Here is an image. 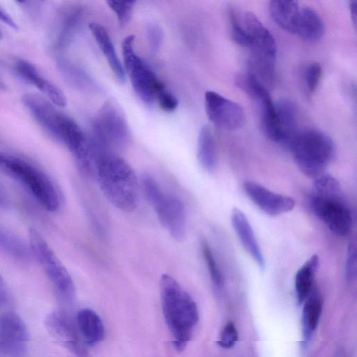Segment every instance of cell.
I'll use <instances>...</instances> for the list:
<instances>
[{
    "instance_id": "1",
    "label": "cell",
    "mask_w": 357,
    "mask_h": 357,
    "mask_svg": "<svg viewBox=\"0 0 357 357\" xmlns=\"http://www.w3.org/2000/svg\"><path fill=\"white\" fill-rule=\"evenodd\" d=\"M95 178L105 197L117 208L132 212L139 202V182L132 167L114 151L94 146Z\"/></svg>"
},
{
    "instance_id": "2",
    "label": "cell",
    "mask_w": 357,
    "mask_h": 357,
    "mask_svg": "<svg viewBox=\"0 0 357 357\" xmlns=\"http://www.w3.org/2000/svg\"><path fill=\"white\" fill-rule=\"evenodd\" d=\"M162 314L172 337L173 347L182 351L190 341L199 321V311L190 295L171 275L163 274L160 282Z\"/></svg>"
},
{
    "instance_id": "3",
    "label": "cell",
    "mask_w": 357,
    "mask_h": 357,
    "mask_svg": "<svg viewBox=\"0 0 357 357\" xmlns=\"http://www.w3.org/2000/svg\"><path fill=\"white\" fill-rule=\"evenodd\" d=\"M310 206L313 213L335 234H349L352 224L351 211L343 199L338 181L324 174L315 179Z\"/></svg>"
},
{
    "instance_id": "4",
    "label": "cell",
    "mask_w": 357,
    "mask_h": 357,
    "mask_svg": "<svg viewBox=\"0 0 357 357\" xmlns=\"http://www.w3.org/2000/svg\"><path fill=\"white\" fill-rule=\"evenodd\" d=\"M0 168L23 185L47 211L59 209V192L50 176L38 166L20 156L0 151Z\"/></svg>"
},
{
    "instance_id": "5",
    "label": "cell",
    "mask_w": 357,
    "mask_h": 357,
    "mask_svg": "<svg viewBox=\"0 0 357 357\" xmlns=\"http://www.w3.org/2000/svg\"><path fill=\"white\" fill-rule=\"evenodd\" d=\"M289 149L301 172L314 179L325 173L335 153L332 139L314 129L298 132Z\"/></svg>"
},
{
    "instance_id": "6",
    "label": "cell",
    "mask_w": 357,
    "mask_h": 357,
    "mask_svg": "<svg viewBox=\"0 0 357 357\" xmlns=\"http://www.w3.org/2000/svg\"><path fill=\"white\" fill-rule=\"evenodd\" d=\"M141 184L162 226L174 240L183 241L186 234V211L183 203L176 197L163 192L151 175H143Z\"/></svg>"
},
{
    "instance_id": "7",
    "label": "cell",
    "mask_w": 357,
    "mask_h": 357,
    "mask_svg": "<svg viewBox=\"0 0 357 357\" xmlns=\"http://www.w3.org/2000/svg\"><path fill=\"white\" fill-rule=\"evenodd\" d=\"M135 37L130 35L122 43L124 67L139 98L147 106L155 103L158 94L166 86L134 49Z\"/></svg>"
},
{
    "instance_id": "8",
    "label": "cell",
    "mask_w": 357,
    "mask_h": 357,
    "mask_svg": "<svg viewBox=\"0 0 357 357\" xmlns=\"http://www.w3.org/2000/svg\"><path fill=\"white\" fill-rule=\"evenodd\" d=\"M102 146L112 150L126 146L130 141V130L119 105L112 99L105 102L98 112L90 134Z\"/></svg>"
},
{
    "instance_id": "9",
    "label": "cell",
    "mask_w": 357,
    "mask_h": 357,
    "mask_svg": "<svg viewBox=\"0 0 357 357\" xmlns=\"http://www.w3.org/2000/svg\"><path fill=\"white\" fill-rule=\"evenodd\" d=\"M29 245L33 255L41 265L59 296L66 302H72L75 296L73 279L63 263L36 229L29 231Z\"/></svg>"
},
{
    "instance_id": "10",
    "label": "cell",
    "mask_w": 357,
    "mask_h": 357,
    "mask_svg": "<svg viewBox=\"0 0 357 357\" xmlns=\"http://www.w3.org/2000/svg\"><path fill=\"white\" fill-rule=\"evenodd\" d=\"M29 342L27 326L23 319L13 312L0 317V356H26Z\"/></svg>"
},
{
    "instance_id": "11",
    "label": "cell",
    "mask_w": 357,
    "mask_h": 357,
    "mask_svg": "<svg viewBox=\"0 0 357 357\" xmlns=\"http://www.w3.org/2000/svg\"><path fill=\"white\" fill-rule=\"evenodd\" d=\"M204 105L208 119L216 126L227 130H236L245 123V113L238 103L213 91L204 96Z\"/></svg>"
},
{
    "instance_id": "12",
    "label": "cell",
    "mask_w": 357,
    "mask_h": 357,
    "mask_svg": "<svg viewBox=\"0 0 357 357\" xmlns=\"http://www.w3.org/2000/svg\"><path fill=\"white\" fill-rule=\"evenodd\" d=\"M45 326L48 333L59 345L75 355H86L84 340L66 313L59 310L49 313L45 317Z\"/></svg>"
},
{
    "instance_id": "13",
    "label": "cell",
    "mask_w": 357,
    "mask_h": 357,
    "mask_svg": "<svg viewBox=\"0 0 357 357\" xmlns=\"http://www.w3.org/2000/svg\"><path fill=\"white\" fill-rule=\"evenodd\" d=\"M23 105L36 121L50 135L57 140L62 112L56 105L41 94L25 93L22 98Z\"/></svg>"
},
{
    "instance_id": "14",
    "label": "cell",
    "mask_w": 357,
    "mask_h": 357,
    "mask_svg": "<svg viewBox=\"0 0 357 357\" xmlns=\"http://www.w3.org/2000/svg\"><path fill=\"white\" fill-rule=\"evenodd\" d=\"M243 188L250 199L268 215H278L291 211L295 206L291 197L272 192L257 183L247 181Z\"/></svg>"
},
{
    "instance_id": "15",
    "label": "cell",
    "mask_w": 357,
    "mask_h": 357,
    "mask_svg": "<svg viewBox=\"0 0 357 357\" xmlns=\"http://www.w3.org/2000/svg\"><path fill=\"white\" fill-rule=\"evenodd\" d=\"M238 14L239 20L251 41L249 47L250 53L276 59L277 45L269 30L252 12L245 11Z\"/></svg>"
},
{
    "instance_id": "16",
    "label": "cell",
    "mask_w": 357,
    "mask_h": 357,
    "mask_svg": "<svg viewBox=\"0 0 357 357\" xmlns=\"http://www.w3.org/2000/svg\"><path fill=\"white\" fill-rule=\"evenodd\" d=\"M17 75L27 83L34 86L41 95L47 98L56 107H63L67 101L63 91L51 81L43 77L36 67L30 62L19 60L15 66Z\"/></svg>"
},
{
    "instance_id": "17",
    "label": "cell",
    "mask_w": 357,
    "mask_h": 357,
    "mask_svg": "<svg viewBox=\"0 0 357 357\" xmlns=\"http://www.w3.org/2000/svg\"><path fill=\"white\" fill-rule=\"evenodd\" d=\"M231 220L243 248L259 268L264 270L265 268L264 257L245 215L240 209L234 208L231 212Z\"/></svg>"
},
{
    "instance_id": "18",
    "label": "cell",
    "mask_w": 357,
    "mask_h": 357,
    "mask_svg": "<svg viewBox=\"0 0 357 357\" xmlns=\"http://www.w3.org/2000/svg\"><path fill=\"white\" fill-rule=\"evenodd\" d=\"M303 303L301 317L302 348L306 349L317 329L323 307L322 298L315 284Z\"/></svg>"
},
{
    "instance_id": "19",
    "label": "cell",
    "mask_w": 357,
    "mask_h": 357,
    "mask_svg": "<svg viewBox=\"0 0 357 357\" xmlns=\"http://www.w3.org/2000/svg\"><path fill=\"white\" fill-rule=\"evenodd\" d=\"M58 68L63 80L73 89L89 94L101 93V88L92 77L75 64L69 61L59 60Z\"/></svg>"
},
{
    "instance_id": "20",
    "label": "cell",
    "mask_w": 357,
    "mask_h": 357,
    "mask_svg": "<svg viewBox=\"0 0 357 357\" xmlns=\"http://www.w3.org/2000/svg\"><path fill=\"white\" fill-rule=\"evenodd\" d=\"M280 129L279 143L289 148L299 132L298 130V112L295 105L287 99H281L275 103Z\"/></svg>"
},
{
    "instance_id": "21",
    "label": "cell",
    "mask_w": 357,
    "mask_h": 357,
    "mask_svg": "<svg viewBox=\"0 0 357 357\" xmlns=\"http://www.w3.org/2000/svg\"><path fill=\"white\" fill-rule=\"evenodd\" d=\"M325 33V26L319 14L310 7L299 10L295 33L303 40L314 43L320 40Z\"/></svg>"
},
{
    "instance_id": "22",
    "label": "cell",
    "mask_w": 357,
    "mask_h": 357,
    "mask_svg": "<svg viewBox=\"0 0 357 357\" xmlns=\"http://www.w3.org/2000/svg\"><path fill=\"white\" fill-rule=\"evenodd\" d=\"M89 29L116 78L120 82H124V68L119 59L108 32L101 24L95 22L89 24Z\"/></svg>"
},
{
    "instance_id": "23",
    "label": "cell",
    "mask_w": 357,
    "mask_h": 357,
    "mask_svg": "<svg viewBox=\"0 0 357 357\" xmlns=\"http://www.w3.org/2000/svg\"><path fill=\"white\" fill-rule=\"evenodd\" d=\"M77 324L79 332L86 344L94 345L104 340L105 326L101 318L93 310L89 308L79 310Z\"/></svg>"
},
{
    "instance_id": "24",
    "label": "cell",
    "mask_w": 357,
    "mask_h": 357,
    "mask_svg": "<svg viewBox=\"0 0 357 357\" xmlns=\"http://www.w3.org/2000/svg\"><path fill=\"white\" fill-rule=\"evenodd\" d=\"M298 0H270L269 13L275 23L282 30L295 33L299 12Z\"/></svg>"
},
{
    "instance_id": "25",
    "label": "cell",
    "mask_w": 357,
    "mask_h": 357,
    "mask_svg": "<svg viewBox=\"0 0 357 357\" xmlns=\"http://www.w3.org/2000/svg\"><path fill=\"white\" fill-rule=\"evenodd\" d=\"M197 159L202 167L213 173L218 165V153L213 133L211 128L202 127L197 139Z\"/></svg>"
},
{
    "instance_id": "26",
    "label": "cell",
    "mask_w": 357,
    "mask_h": 357,
    "mask_svg": "<svg viewBox=\"0 0 357 357\" xmlns=\"http://www.w3.org/2000/svg\"><path fill=\"white\" fill-rule=\"evenodd\" d=\"M0 252L22 261H28L33 256L30 245L1 223Z\"/></svg>"
},
{
    "instance_id": "27",
    "label": "cell",
    "mask_w": 357,
    "mask_h": 357,
    "mask_svg": "<svg viewBox=\"0 0 357 357\" xmlns=\"http://www.w3.org/2000/svg\"><path fill=\"white\" fill-rule=\"evenodd\" d=\"M319 262V256L313 255L296 273L294 286L299 305L303 303L314 284V278Z\"/></svg>"
},
{
    "instance_id": "28",
    "label": "cell",
    "mask_w": 357,
    "mask_h": 357,
    "mask_svg": "<svg viewBox=\"0 0 357 357\" xmlns=\"http://www.w3.org/2000/svg\"><path fill=\"white\" fill-rule=\"evenodd\" d=\"M82 15V10H74L66 18L58 40V48L63 49L68 45L78 28Z\"/></svg>"
},
{
    "instance_id": "29",
    "label": "cell",
    "mask_w": 357,
    "mask_h": 357,
    "mask_svg": "<svg viewBox=\"0 0 357 357\" xmlns=\"http://www.w3.org/2000/svg\"><path fill=\"white\" fill-rule=\"evenodd\" d=\"M227 16L230 24L232 39L238 45L249 48L251 45V41L239 20L238 10L234 8H229L227 10Z\"/></svg>"
},
{
    "instance_id": "30",
    "label": "cell",
    "mask_w": 357,
    "mask_h": 357,
    "mask_svg": "<svg viewBox=\"0 0 357 357\" xmlns=\"http://www.w3.org/2000/svg\"><path fill=\"white\" fill-rule=\"evenodd\" d=\"M202 254L206 261L211 279L218 288H222L224 285L222 274L217 264L213 253L207 241L202 238L201 241Z\"/></svg>"
},
{
    "instance_id": "31",
    "label": "cell",
    "mask_w": 357,
    "mask_h": 357,
    "mask_svg": "<svg viewBox=\"0 0 357 357\" xmlns=\"http://www.w3.org/2000/svg\"><path fill=\"white\" fill-rule=\"evenodd\" d=\"M108 6L116 14L121 26L129 22L135 0H105Z\"/></svg>"
},
{
    "instance_id": "32",
    "label": "cell",
    "mask_w": 357,
    "mask_h": 357,
    "mask_svg": "<svg viewBox=\"0 0 357 357\" xmlns=\"http://www.w3.org/2000/svg\"><path fill=\"white\" fill-rule=\"evenodd\" d=\"M322 69L318 63H311L306 66L303 79L307 91L312 93L317 89L321 77Z\"/></svg>"
},
{
    "instance_id": "33",
    "label": "cell",
    "mask_w": 357,
    "mask_h": 357,
    "mask_svg": "<svg viewBox=\"0 0 357 357\" xmlns=\"http://www.w3.org/2000/svg\"><path fill=\"white\" fill-rule=\"evenodd\" d=\"M238 339V334L235 324L229 321L223 327L217 343L223 349H230L235 345Z\"/></svg>"
},
{
    "instance_id": "34",
    "label": "cell",
    "mask_w": 357,
    "mask_h": 357,
    "mask_svg": "<svg viewBox=\"0 0 357 357\" xmlns=\"http://www.w3.org/2000/svg\"><path fill=\"white\" fill-rule=\"evenodd\" d=\"M155 102L162 110L167 112L174 111L178 105L176 97L167 87L158 94Z\"/></svg>"
},
{
    "instance_id": "35",
    "label": "cell",
    "mask_w": 357,
    "mask_h": 357,
    "mask_svg": "<svg viewBox=\"0 0 357 357\" xmlns=\"http://www.w3.org/2000/svg\"><path fill=\"white\" fill-rule=\"evenodd\" d=\"M345 277L348 282H353L356 278V246L350 243L348 247L347 258L345 264Z\"/></svg>"
},
{
    "instance_id": "36",
    "label": "cell",
    "mask_w": 357,
    "mask_h": 357,
    "mask_svg": "<svg viewBox=\"0 0 357 357\" xmlns=\"http://www.w3.org/2000/svg\"><path fill=\"white\" fill-rule=\"evenodd\" d=\"M148 38L153 51H157L162 43L163 32L157 24H150L147 28Z\"/></svg>"
},
{
    "instance_id": "37",
    "label": "cell",
    "mask_w": 357,
    "mask_h": 357,
    "mask_svg": "<svg viewBox=\"0 0 357 357\" xmlns=\"http://www.w3.org/2000/svg\"><path fill=\"white\" fill-rule=\"evenodd\" d=\"M10 289L0 274V307L7 305L10 301Z\"/></svg>"
},
{
    "instance_id": "38",
    "label": "cell",
    "mask_w": 357,
    "mask_h": 357,
    "mask_svg": "<svg viewBox=\"0 0 357 357\" xmlns=\"http://www.w3.org/2000/svg\"><path fill=\"white\" fill-rule=\"evenodd\" d=\"M0 20L13 29H17V25L13 18L0 7Z\"/></svg>"
},
{
    "instance_id": "39",
    "label": "cell",
    "mask_w": 357,
    "mask_h": 357,
    "mask_svg": "<svg viewBox=\"0 0 357 357\" xmlns=\"http://www.w3.org/2000/svg\"><path fill=\"white\" fill-rule=\"evenodd\" d=\"M8 204V195L4 186L0 183V209L6 208Z\"/></svg>"
},
{
    "instance_id": "40",
    "label": "cell",
    "mask_w": 357,
    "mask_h": 357,
    "mask_svg": "<svg viewBox=\"0 0 357 357\" xmlns=\"http://www.w3.org/2000/svg\"><path fill=\"white\" fill-rule=\"evenodd\" d=\"M357 3L356 0H349V11L351 22L353 23V26L354 29H356L357 24Z\"/></svg>"
},
{
    "instance_id": "41",
    "label": "cell",
    "mask_w": 357,
    "mask_h": 357,
    "mask_svg": "<svg viewBox=\"0 0 357 357\" xmlns=\"http://www.w3.org/2000/svg\"><path fill=\"white\" fill-rule=\"evenodd\" d=\"M3 87H4V85H3V84L0 80V89H2Z\"/></svg>"
},
{
    "instance_id": "42",
    "label": "cell",
    "mask_w": 357,
    "mask_h": 357,
    "mask_svg": "<svg viewBox=\"0 0 357 357\" xmlns=\"http://www.w3.org/2000/svg\"><path fill=\"white\" fill-rule=\"evenodd\" d=\"M2 38H3V35H2V33H1V30H0V40H1V39H2Z\"/></svg>"
},
{
    "instance_id": "43",
    "label": "cell",
    "mask_w": 357,
    "mask_h": 357,
    "mask_svg": "<svg viewBox=\"0 0 357 357\" xmlns=\"http://www.w3.org/2000/svg\"><path fill=\"white\" fill-rule=\"evenodd\" d=\"M15 1H18V2H20V3L24 2V0H15Z\"/></svg>"
},
{
    "instance_id": "44",
    "label": "cell",
    "mask_w": 357,
    "mask_h": 357,
    "mask_svg": "<svg viewBox=\"0 0 357 357\" xmlns=\"http://www.w3.org/2000/svg\"><path fill=\"white\" fill-rule=\"evenodd\" d=\"M40 1H43V0H40Z\"/></svg>"
}]
</instances>
